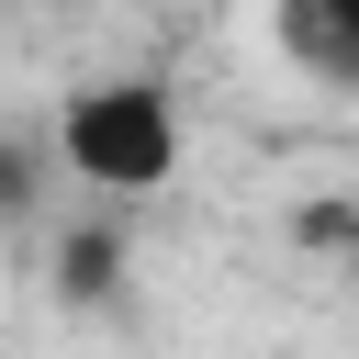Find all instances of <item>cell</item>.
I'll return each instance as SVG.
<instances>
[{"instance_id": "obj_1", "label": "cell", "mask_w": 359, "mask_h": 359, "mask_svg": "<svg viewBox=\"0 0 359 359\" xmlns=\"http://www.w3.org/2000/svg\"><path fill=\"white\" fill-rule=\"evenodd\" d=\"M56 157H67V180L135 202V191H157V180L180 168V101H168L157 79H90V90H67V112H56Z\"/></svg>"}, {"instance_id": "obj_2", "label": "cell", "mask_w": 359, "mask_h": 359, "mask_svg": "<svg viewBox=\"0 0 359 359\" xmlns=\"http://www.w3.org/2000/svg\"><path fill=\"white\" fill-rule=\"evenodd\" d=\"M269 45L325 79V90H359V0H269Z\"/></svg>"}, {"instance_id": "obj_4", "label": "cell", "mask_w": 359, "mask_h": 359, "mask_svg": "<svg viewBox=\"0 0 359 359\" xmlns=\"http://www.w3.org/2000/svg\"><path fill=\"white\" fill-rule=\"evenodd\" d=\"M0 213H34V146L0 135Z\"/></svg>"}, {"instance_id": "obj_3", "label": "cell", "mask_w": 359, "mask_h": 359, "mask_svg": "<svg viewBox=\"0 0 359 359\" xmlns=\"http://www.w3.org/2000/svg\"><path fill=\"white\" fill-rule=\"evenodd\" d=\"M56 280H67L79 303H90V292H112V280H123V247H112V236H67V258H56Z\"/></svg>"}]
</instances>
